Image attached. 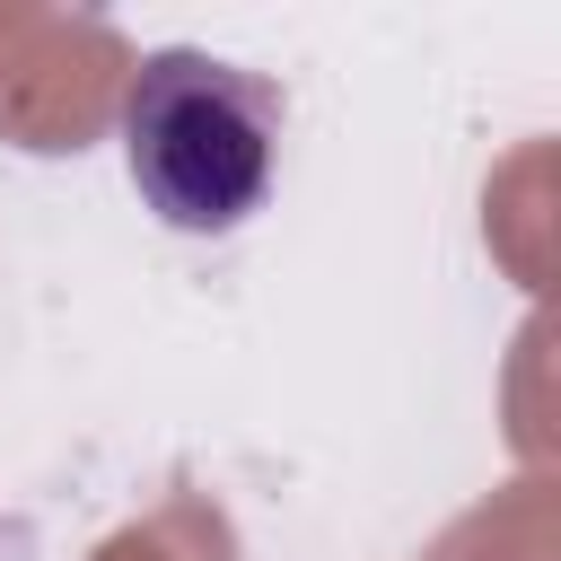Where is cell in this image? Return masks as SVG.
I'll return each mask as SVG.
<instances>
[{
    "label": "cell",
    "mask_w": 561,
    "mask_h": 561,
    "mask_svg": "<svg viewBox=\"0 0 561 561\" xmlns=\"http://www.w3.org/2000/svg\"><path fill=\"white\" fill-rule=\"evenodd\" d=\"M280 158V88L219 53L167 44L123 88V167L184 237H228L263 210Z\"/></svg>",
    "instance_id": "cell-1"
}]
</instances>
